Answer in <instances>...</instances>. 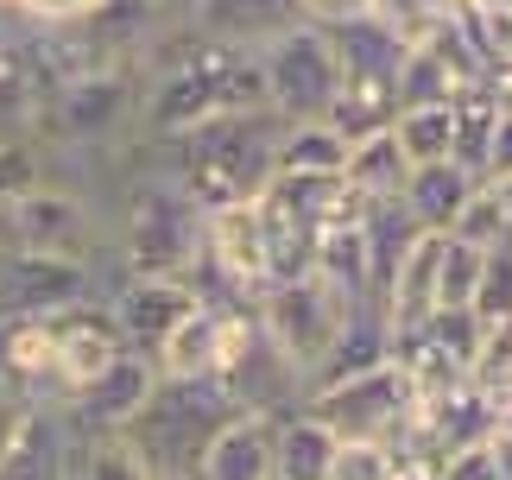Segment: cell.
Here are the masks:
<instances>
[{
    "label": "cell",
    "instance_id": "3957f363",
    "mask_svg": "<svg viewBox=\"0 0 512 480\" xmlns=\"http://www.w3.org/2000/svg\"><path fill=\"white\" fill-rule=\"evenodd\" d=\"M260 83H266V108L279 120H323L329 102L342 89V57L336 38L317 19H291L279 38H266L260 51Z\"/></svg>",
    "mask_w": 512,
    "mask_h": 480
},
{
    "label": "cell",
    "instance_id": "4316f807",
    "mask_svg": "<svg viewBox=\"0 0 512 480\" xmlns=\"http://www.w3.org/2000/svg\"><path fill=\"white\" fill-rule=\"evenodd\" d=\"M392 139H399L405 165H437V158H449V102L399 108L392 114Z\"/></svg>",
    "mask_w": 512,
    "mask_h": 480
},
{
    "label": "cell",
    "instance_id": "d590c367",
    "mask_svg": "<svg viewBox=\"0 0 512 480\" xmlns=\"http://www.w3.org/2000/svg\"><path fill=\"white\" fill-rule=\"evenodd\" d=\"M32 411H38V405H26V398H19V392H0V462H7V455H13V443H19V436H26Z\"/></svg>",
    "mask_w": 512,
    "mask_h": 480
},
{
    "label": "cell",
    "instance_id": "d6a6232c",
    "mask_svg": "<svg viewBox=\"0 0 512 480\" xmlns=\"http://www.w3.org/2000/svg\"><path fill=\"white\" fill-rule=\"evenodd\" d=\"M430 480H500L494 455H487V436H481V443H468V449H449Z\"/></svg>",
    "mask_w": 512,
    "mask_h": 480
},
{
    "label": "cell",
    "instance_id": "d6986e66",
    "mask_svg": "<svg viewBox=\"0 0 512 480\" xmlns=\"http://www.w3.org/2000/svg\"><path fill=\"white\" fill-rule=\"evenodd\" d=\"M437 247H443V234H418L405 247V259L392 266V285L380 297V310H386L392 329H418L424 316L437 310Z\"/></svg>",
    "mask_w": 512,
    "mask_h": 480
},
{
    "label": "cell",
    "instance_id": "e575fe53",
    "mask_svg": "<svg viewBox=\"0 0 512 480\" xmlns=\"http://www.w3.org/2000/svg\"><path fill=\"white\" fill-rule=\"evenodd\" d=\"M506 177H512V108H500V120H494V139H487L481 184H506Z\"/></svg>",
    "mask_w": 512,
    "mask_h": 480
},
{
    "label": "cell",
    "instance_id": "484cf974",
    "mask_svg": "<svg viewBox=\"0 0 512 480\" xmlns=\"http://www.w3.org/2000/svg\"><path fill=\"white\" fill-rule=\"evenodd\" d=\"M70 480H152L127 436H76L70 430Z\"/></svg>",
    "mask_w": 512,
    "mask_h": 480
},
{
    "label": "cell",
    "instance_id": "9a60e30c",
    "mask_svg": "<svg viewBox=\"0 0 512 480\" xmlns=\"http://www.w3.org/2000/svg\"><path fill=\"white\" fill-rule=\"evenodd\" d=\"M291 19H304L298 0H190V32L215 38V45H241V51H260Z\"/></svg>",
    "mask_w": 512,
    "mask_h": 480
},
{
    "label": "cell",
    "instance_id": "7c38bea8",
    "mask_svg": "<svg viewBox=\"0 0 512 480\" xmlns=\"http://www.w3.org/2000/svg\"><path fill=\"white\" fill-rule=\"evenodd\" d=\"M45 323H51V348H57V398H70L76 386H89V379L127 348L121 329H114V316H108V304H95V297L51 310Z\"/></svg>",
    "mask_w": 512,
    "mask_h": 480
},
{
    "label": "cell",
    "instance_id": "b9f144b4",
    "mask_svg": "<svg viewBox=\"0 0 512 480\" xmlns=\"http://www.w3.org/2000/svg\"><path fill=\"white\" fill-rule=\"evenodd\" d=\"M468 7H512V0H468Z\"/></svg>",
    "mask_w": 512,
    "mask_h": 480
},
{
    "label": "cell",
    "instance_id": "9c48e42d",
    "mask_svg": "<svg viewBox=\"0 0 512 480\" xmlns=\"http://www.w3.org/2000/svg\"><path fill=\"white\" fill-rule=\"evenodd\" d=\"M152 379H159L152 354L121 348L102 373L89 379V386H76V392L64 398V424H70L76 436H121L133 417H140L146 392H152Z\"/></svg>",
    "mask_w": 512,
    "mask_h": 480
},
{
    "label": "cell",
    "instance_id": "cb8c5ba5",
    "mask_svg": "<svg viewBox=\"0 0 512 480\" xmlns=\"http://www.w3.org/2000/svg\"><path fill=\"white\" fill-rule=\"evenodd\" d=\"M348 165V139L329 127V120H285L279 133V171H323V177H342ZM272 171V177H279Z\"/></svg>",
    "mask_w": 512,
    "mask_h": 480
},
{
    "label": "cell",
    "instance_id": "8d00e7d4",
    "mask_svg": "<svg viewBox=\"0 0 512 480\" xmlns=\"http://www.w3.org/2000/svg\"><path fill=\"white\" fill-rule=\"evenodd\" d=\"M373 0H298V13L304 19H317V26H336V19H354V13H367Z\"/></svg>",
    "mask_w": 512,
    "mask_h": 480
},
{
    "label": "cell",
    "instance_id": "6da1fadb",
    "mask_svg": "<svg viewBox=\"0 0 512 480\" xmlns=\"http://www.w3.org/2000/svg\"><path fill=\"white\" fill-rule=\"evenodd\" d=\"M279 133L285 120L272 108H247V114H209L190 133H177V184L196 209H228V203H253L272 171H279Z\"/></svg>",
    "mask_w": 512,
    "mask_h": 480
},
{
    "label": "cell",
    "instance_id": "44dd1931",
    "mask_svg": "<svg viewBox=\"0 0 512 480\" xmlns=\"http://www.w3.org/2000/svg\"><path fill=\"white\" fill-rule=\"evenodd\" d=\"M0 480H70V424L64 417H51L38 405L26 436H19L13 455L0 462Z\"/></svg>",
    "mask_w": 512,
    "mask_h": 480
},
{
    "label": "cell",
    "instance_id": "ffe728a7",
    "mask_svg": "<svg viewBox=\"0 0 512 480\" xmlns=\"http://www.w3.org/2000/svg\"><path fill=\"white\" fill-rule=\"evenodd\" d=\"M329 455H336V430L317 424L304 405L272 417V480H329Z\"/></svg>",
    "mask_w": 512,
    "mask_h": 480
},
{
    "label": "cell",
    "instance_id": "60d3db41",
    "mask_svg": "<svg viewBox=\"0 0 512 480\" xmlns=\"http://www.w3.org/2000/svg\"><path fill=\"white\" fill-rule=\"evenodd\" d=\"M0 379H7V316H0ZM7 392V386H0Z\"/></svg>",
    "mask_w": 512,
    "mask_h": 480
},
{
    "label": "cell",
    "instance_id": "f1b7e54d",
    "mask_svg": "<svg viewBox=\"0 0 512 480\" xmlns=\"http://www.w3.org/2000/svg\"><path fill=\"white\" fill-rule=\"evenodd\" d=\"M449 234L456 240H468V247H500V240H512V222H506V209H500V196H494V184H475V196L462 203V215L449 222Z\"/></svg>",
    "mask_w": 512,
    "mask_h": 480
},
{
    "label": "cell",
    "instance_id": "4dcf8cb0",
    "mask_svg": "<svg viewBox=\"0 0 512 480\" xmlns=\"http://www.w3.org/2000/svg\"><path fill=\"white\" fill-rule=\"evenodd\" d=\"M329 480H399V455L386 443H367V436H336Z\"/></svg>",
    "mask_w": 512,
    "mask_h": 480
},
{
    "label": "cell",
    "instance_id": "7bdbcfd3",
    "mask_svg": "<svg viewBox=\"0 0 512 480\" xmlns=\"http://www.w3.org/2000/svg\"><path fill=\"white\" fill-rule=\"evenodd\" d=\"M152 480H196V474H152Z\"/></svg>",
    "mask_w": 512,
    "mask_h": 480
},
{
    "label": "cell",
    "instance_id": "8fae6325",
    "mask_svg": "<svg viewBox=\"0 0 512 480\" xmlns=\"http://www.w3.org/2000/svg\"><path fill=\"white\" fill-rule=\"evenodd\" d=\"M190 310H196L190 278H171V272H133L127 285L108 297V316H114V329H121V342L140 348V354L159 348Z\"/></svg>",
    "mask_w": 512,
    "mask_h": 480
},
{
    "label": "cell",
    "instance_id": "8992f818",
    "mask_svg": "<svg viewBox=\"0 0 512 480\" xmlns=\"http://www.w3.org/2000/svg\"><path fill=\"white\" fill-rule=\"evenodd\" d=\"M348 304H361V297H342L336 285H323L317 272H304V278H291V285H272L260 304H253V316H260V329L279 342V354L310 379V367L323 360V348L336 342Z\"/></svg>",
    "mask_w": 512,
    "mask_h": 480
},
{
    "label": "cell",
    "instance_id": "83f0119b",
    "mask_svg": "<svg viewBox=\"0 0 512 480\" xmlns=\"http://www.w3.org/2000/svg\"><path fill=\"white\" fill-rule=\"evenodd\" d=\"M481 259H487L481 247H468V240L443 234V247H437V310H449V304H475Z\"/></svg>",
    "mask_w": 512,
    "mask_h": 480
},
{
    "label": "cell",
    "instance_id": "ee69618b",
    "mask_svg": "<svg viewBox=\"0 0 512 480\" xmlns=\"http://www.w3.org/2000/svg\"><path fill=\"white\" fill-rule=\"evenodd\" d=\"M0 13H7V7H0Z\"/></svg>",
    "mask_w": 512,
    "mask_h": 480
},
{
    "label": "cell",
    "instance_id": "f546056e",
    "mask_svg": "<svg viewBox=\"0 0 512 480\" xmlns=\"http://www.w3.org/2000/svg\"><path fill=\"white\" fill-rule=\"evenodd\" d=\"M462 32H468V45H475V57L487 64V76L512 64V7H468Z\"/></svg>",
    "mask_w": 512,
    "mask_h": 480
},
{
    "label": "cell",
    "instance_id": "e0dca14e",
    "mask_svg": "<svg viewBox=\"0 0 512 480\" xmlns=\"http://www.w3.org/2000/svg\"><path fill=\"white\" fill-rule=\"evenodd\" d=\"M329 38H336V57H342V83H380V89H392L405 45H399V32H392L373 7L354 13V19H336Z\"/></svg>",
    "mask_w": 512,
    "mask_h": 480
},
{
    "label": "cell",
    "instance_id": "52a82bcc",
    "mask_svg": "<svg viewBox=\"0 0 512 480\" xmlns=\"http://www.w3.org/2000/svg\"><path fill=\"white\" fill-rule=\"evenodd\" d=\"M0 253H38V259H83L95 253V215L76 190L38 184L19 203L0 209Z\"/></svg>",
    "mask_w": 512,
    "mask_h": 480
},
{
    "label": "cell",
    "instance_id": "603a6c76",
    "mask_svg": "<svg viewBox=\"0 0 512 480\" xmlns=\"http://www.w3.org/2000/svg\"><path fill=\"white\" fill-rule=\"evenodd\" d=\"M405 177H411V165H405V152H399V139H392V127H386V133H373V139H354V146H348L342 184L361 196V203L399 196V190H405Z\"/></svg>",
    "mask_w": 512,
    "mask_h": 480
},
{
    "label": "cell",
    "instance_id": "1f68e13d",
    "mask_svg": "<svg viewBox=\"0 0 512 480\" xmlns=\"http://www.w3.org/2000/svg\"><path fill=\"white\" fill-rule=\"evenodd\" d=\"M38 184H45V152H38L26 133H7L0 139V209L19 203V196L38 190Z\"/></svg>",
    "mask_w": 512,
    "mask_h": 480
},
{
    "label": "cell",
    "instance_id": "277c9868",
    "mask_svg": "<svg viewBox=\"0 0 512 480\" xmlns=\"http://www.w3.org/2000/svg\"><path fill=\"white\" fill-rule=\"evenodd\" d=\"M304 411L329 424L336 436H367V443H399V436L418 424V386L399 360H380V367L336 379V386L304 392Z\"/></svg>",
    "mask_w": 512,
    "mask_h": 480
},
{
    "label": "cell",
    "instance_id": "74e56055",
    "mask_svg": "<svg viewBox=\"0 0 512 480\" xmlns=\"http://www.w3.org/2000/svg\"><path fill=\"white\" fill-rule=\"evenodd\" d=\"M487 455H494L500 480H512V424H494V430H487Z\"/></svg>",
    "mask_w": 512,
    "mask_h": 480
},
{
    "label": "cell",
    "instance_id": "7402d4cb",
    "mask_svg": "<svg viewBox=\"0 0 512 480\" xmlns=\"http://www.w3.org/2000/svg\"><path fill=\"white\" fill-rule=\"evenodd\" d=\"M310 272H317L323 285H336L342 297H367V234H361V209L342 215V222H329V228H317Z\"/></svg>",
    "mask_w": 512,
    "mask_h": 480
},
{
    "label": "cell",
    "instance_id": "5b68a950",
    "mask_svg": "<svg viewBox=\"0 0 512 480\" xmlns=\"http://www.w3.org/2000/svg\"><path fill=\"white\" fill-rule=\"evenodd\" d=\"M203 253V209L184 196L177 177H152L127 196V266L184 278Z\"/></svg>",
    "mask_w": 512,
    "mask_h": 480
},
{
    "label": "cell",
    "instance_id": "4fadbf2b",
    "mask_svg": "<svg viewBox=\"0 0 512 480\" xmlns=\"http://www.w3.org/2000/svg\"><path fill=\"white\" fill-rule=\"evenodd\" d=\"M253 323V310H215V304H196L184 323H177L159 348H152V367L171 373V379H203V373H222L241 329Z\"/></svg>",
    "mask_w": 512,
    "mask_h": 480
},
{
    "label": "cell",
    "instance_id": "30bf717a",
    "mask_svg": "<svg viewBox=\"0 0 512 480\" xmlns=\"http://www.w3.org/2000/svg\"><path fill=\"white\" fill-rule=\"evenodd\" d=\"M83 297H95L83 259L0 253V316H51L64 304H83Z\"/></svg>",
    "mask_w": 512,
    "mask_h": 480
},
{
    "label": "cell",
    "instance_id": "7a4b0ae2",
    "mask_svg": "<svg viewBox=\"0 0 512 480\" xmlns=\"http://www.w3.org/2000/svg\"><path fill=\"white\" fill-rule=\"evenodd\" d=\"M234 411H241V405L228 398V386L215 373H203V379L159 373L152 392H146V405H140V417H133L121 436L133 443V455L146 462V474H196L209 436L222 430Z\"/></svg>",
    "mask_w": 512,
    "mask_h": 480
},
{
    "label": "cell",
    "instance_id": "d4e9b609",
    "mask_svg": "<svg viewBox=\"0 0 512 480\" xmlns=\"http://www.w3.org/2000/svg\"><path fill=\"white\" fill-rule=\"evenodd\" d=\"M392 114H399V102H392V89L380 83H342L336 89V102H329V127H336L348 146L354 139H373V133H386L392 127Z\"/></svg>",
    "mask_w": 512,
    "mask_h": 480
},
{
    "label": "cell",
    "instance_id": "5bb4252c",
    "mask_svg": "<svg viewBox=\"0 0 512 480\" xmlns=\"http://www.w3.org/2000/svg\"><path fill=\"white\" fill-rule=\"evenodd\" d=\"M380 360H392V323H386V310L373 304V297H361V304H348L342 329H336V342H329V348H323V360L310 367L304 392L336 386V379H354V373L380 367Z\"/></svg>",
    "mask_w": 512,
    "mask_h": 480
},
{
    "label": "cell",
    "instance_id": "836d02e7",
    "mask_svg": "<svg viewBox=\"0 0 512 480\" xmlns=\"http://www.w3.org/2000/svg\"><path fill=\"white\" fill-rule=\"evenodd\" d=\"M7 13H26L32 26H76L95 13V0H13Z\"/></svg>",
    "mask_w": 512,
    "mask_h": 480
},
{
    "label": "cell",
    "instance_id": "f35d334b",
    "mask_svg": "<svg viewBox=\"0 0 512 480\" xmlns=\"http://www.w3.org/2000/svg\"><path fill=\"white\" fill-rule=\"evenodd\" d=\"M487 89H494V102H500V108H512V64L487 76Z\"/></svg>",
    "mask_w": 512,
    "mask_h": 480
},
{
    "label": "cell",
    "instance_id": "ba28073f",
    "mask_svg": "<svg viewBox=\"0 0 512 480\" xmlns=\"http://www.w3.org/2000/svg\"><path fill=\"white\" fill-rule=\"evenodd\" d=\"M133 102H140V83L127 70H83L70 83L45 89V133L70 139V146H95V139H114L133 120Z\"/></svg>",
    "mask_w": 512,
    "mask_h": 480
},
{
    "label": "cell",
    "instance_id": "ac0fdd59",
    "mask_svg": "<svg viewBox=\"0 0 512 480\" xmlns=\"http://www.w3.org/2000/svg\"><path fill=\"white\" fill-rule=\"evenodd\" d=\"M475 184H481L475 171H462L456 158H437V165H411L399 203H405V215L424 234H449V222L462 215V203L475 196Z\"/></svg>",
    "mask_w": 512,
    "mask_h": 480
},
{
    "label": "cell",
    "instance_id": "ab89813d",
    "mask_svg": "<svg viewBox=\"0 0 512 480\" xmlns=\"http://www.w3.org/2000/svg\"><path fill=\"white\" fill-rule=\"evenodd\" d=\"M494 196H500V209H506V222H512V177H506V184H494Z\"/></svg>",
    "mask_w": 512,
    "mask_h": 480
},
{
    "label": "cell",
    "instance_id": "2e32d148",
    "mask_svg": "<svg viewBox=\"0 0 512 480\" xmlns=\"http://www.w3.org/2000/svg\"><path fill=\"white\" fill-rule=\"evenodd\" d=\"M196 480H272V417L234 411L222 430L209 436Z\"/></svg>",
    "mask_w": 512,
    "mask_h": 480
}]
</instances>
